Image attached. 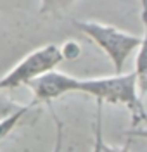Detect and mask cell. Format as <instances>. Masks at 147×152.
Returning <instances> with one entry per match:
<instances>
[{"label":"cell","mask_w":147,"mask_h":152,"mask_svg":"<svg viewBox=\"0 0 147 152\" xmlns=\"http://www.w3.org/2000/svg\"><path fill=\"white\" fill-rule=\"evenodd\" d=\"M75 0H40V14H56L69 7Z\"/></svg>","instance_id":"ba28073f"},{"label":"cell","mask_w":147,"mask_h":152,"mask_svg":"<svg viewBox=\"0 0 147 152\" xmlns=\"http://www.w3.org/2000/svg\"><path fill=\"white\" fill-rule=\"evenodd\" d=\"M73 23L85 37L90 38L108 56V59L114 66V71L123 73V66L127 59L132 56V52L137 50L140 38L132 33L121 31L116 26L102 24L97 21H73Z\"/></svg>","instance_id":"7a4b0ae2"},{"label":"cell","mask_w":147,"mask_h":152,"mask_svg":"<svg viewBox=\"0 0 147 152\" xmlns=\"http://www.w3.org/2000/svg\"><path fill=\"white\" fill-rule=\"evenodd\" d=\"M140 19L144 24V35L138 43V54L135 59V76L140 94H147V0H140Z\"/></svg>","instance_id":"5b68a950"},{"label":"cell","mask_w":147,"mask_h":152,"mask_svg":"<svg viewBox=\"0 0 147 152\" xmlns=\"http://www.w3.org/2000/svg\"><path fill=\"white\" fill-rule=\"evenodd\" d=\"M80 94H87L97 100V104H113L127 107L133 124H140L147 121V113L138 95L137 76L135 73H116V76H104V78H90L81 80Z\"/></svg>","instance_id":"6da1fadb"},{"label":"cell","mask_w":147,"mask_h":152,"mask_svg":"<svg viewBox=\"0 0 147 152\" xmlns=\"http://www.w3.org/2000/svg\"><path fill=\"white\" fill-rule=\"evenodd\" d=\"M33 105H35V102H31V104H24L21 109H18L16 113H12V114H9L7 118L0 119V142H2L9 133H12V130L21 123V119L29 113V109H31Z\"/></svg>","instance_id":"8992f818"},{"label":"cell","mask_w":147,"mask_h":152,"mask_svg":"<svg viewBox=\"0 0 147 152\" xmlns=\"http://www.w3.org/2000/svg\"><path fill=\"white\" fill-rule=\"evenodd\" d=\"M61 52H62L64 59H76L81 50H80V45L76 42H66L64 47H61Z\"/></svg>","instance_id":"9c48e42d"},{"label":"cell","mask_w":147,"mask_h":152,"mask_svg":"<svg viewBox=\"0 0 147 152\" xmlns=\"http://www.w3.org/2000/svg\"><path fill=\"white\" fill-rule=\"evenodd\" d=\"M128 135L130 137H138V138H146L147 140V128H137V130L130 132Z\"/></svg>","instance_id":"30bf717a"},{"label":"cell","mask_w":147,"mask_h":152,"mask_svg":"<svg viewBox=\"0 0 147 152\" xmlns=\"http://www.w3.org/2000/svg\"><path fill=\"white\" fill-rule=\"evenodd\" d=\"M24 104L16 102L14 99H10L9 95L5 94V90H0V119L7 118L9 114L16 113L18 109H21Z\"/></svg>","instance_id":"52a82bcc"},{"label":"cell","mask_w":147,"mask_h":152,"mask_svg":"<svg viewBox=\"0 0 147 152\" xmlns=\"http://www.w3.org/2000/svg\"><path fill=\"white\" fill-rule=\"evenodd\" d=\"M80 83L81 80L76 76H69L66 73H61L56 69H50L43 75L37 76L26 83L29 90L33 92V102L35 104H47L49 105L52 100L61 99L66 94H76L80 92Z\"/></svg>","instance_id":"277c9868"},{"label":"cell","mask_w":147,"mask_h":152,"mask_svg":"<svg viewBox=\"0 0 147 152\" xmlns=\"http://www.w3.org/2000/svg\"><path fill=\"white\" fill-rule=\"evenodd\" d=\"M62 61L64 57H62L59 45H54V43L43 45V47L29 52L4 78H0V90H5V92L16 90L18 86L26 85L37 76L43 75L50 69H56L57 64H61Z\"/></svg>","instance_id":"3957f363"}]
</instances>
